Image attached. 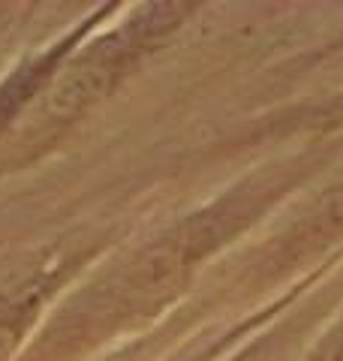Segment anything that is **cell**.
Returning <instances> with one entry per match:
<instances>
[{"instance_id":"1","label":"cell","mask_w":343,"mask_h":361,"mask_svg":"<svg viewBox=\"0 0 343 361\" xmlns=\"http://www.w3.org/2000/svg\"><path fill=\"white\" fill-rule=\"evenodd\" d=\"M109 85H112L109 63H102V61L78 63L52 87L49 109L54 111V115H76V111L88 109L94 99H100L102 94H106Z\"/></svg>"},{"instance_id":"2","label":"cell","mask_w":343,"mask_h":361,"mask_svg":"<svg viewBox=\"0 0 343 361\" xmlns=\"http://www.w3.org/2000/svg\"><path fill=\"white\" fill-rule=\"evenodd\" d=\"M16 329L9 322H0V361H6L9 358V353L16 349Z\"/></svg>"}]
</instances>
